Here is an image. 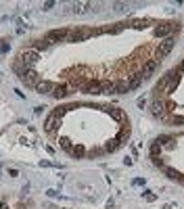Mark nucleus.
<instances>
[{
    "label": "nucleus",
    "instance_id": "nucleus-33",
    "mask_svg": "<svg viewBox=\"0 0 184 209\" xmlns=\"http://www.w3.org/2000/svg\"><path fill=\"white\" fill-rule=\"evenodd\" d=\"M52 6H54V2H44V4H42V8H44V11H50Z\"/></svg>",
    "mask_w": 184,
    "mask_h": 209
},
{
    "label": "nucleus",
    "instance_id": "nucleus-2",
    "mask_svg": "<svg viewBox=\"0 0 184 209\" xmlns=\"http://www.w3.org/2000/svg\"><path fill=\"white\" fill-rule=\"evenodd\" d=\"M174 42H176V40H174V36L165 38V40L159 44V48H157V57H155V59H157V61H161L163 57H167V54L172 52V48H174Z\"/></svg>",
    "mask_w": 184,
    "mask_h": 209
},
{
    "label": "nucleus",
    "instance_id": "nucleus-4",
    "mask_svg": "<svg viewBox=\"0 0 184 209\" xmlns=\"http://www.w3.org/2000/svg\"><path fill=\"white\" fill-rule=\"evenodd\" d=\"M174 29H178L176 25H172V23H163V25H159V27H155V36L157 38H170L172 34H174Z\"/></svg>",
    "mask_w": 184,
    "mask_h": 209
},
{
    "label": "nucleus",
    "instance_id": "nucleus-22",
    "mask_svg": "<svg viewBox=\"0 0 184 209\" xmlns=\"http://www.w3.org/2000/svg\"><path fill=\"white\" fill-rule=\"evenodd\" d=\"M59 144H61V146H63L65 151H69V153H71V149H73V146H71V140H69V138H61V140H59Z\"/></svg>",
    "mask_w": 184,
    "mask_h": 209
},
{
    "label": "nucleus",
    "instance_id": "nucleus-11",
    "mask_svg": "<svg viewBox=\"0 0 184 209\" xmlns=\"http://www.w3.org/2000/svg\"><path fill=\"white\" fill-rule=\"evenodd\" d=\"M107 113H109L113 119H117V121H124V119H126V117H124V111H121V109H117V107H109V109H107Z\"/></svg>",
    "mask_w": 184,
    "mask_h": 209
},
{
    "label": "nucleus",
    "instance_id": "nucleus-10",
    "mask_svg": "<svg viewBox=\"0 0 184 209\" xmlns=\"http://www.w3.org/2000/svg\"><path fill=\"white\" fill-rule=\"evenodd\" d=\"M21 80H23L25 84H29V86H34V88H36V84L40 82V75H38L34 69H27V71H25V75H23Z\"/></svg>",
    "mask_w": 184,
    "mask_h": 209
},
{
    "label": "nucleus",
    "instance_id": "nucleus-24",
    "mask_svg": "<svg viewBox=\"0 0 184 209\" xmlns=\"http://www.w3.org/2000/svg\"><path fill=\"white\" fill-rule=\"evenodd\" d=\"M124 27H126V23H115V27H109L107 32H111V34H119Z\"/></svg>",
    "mask_w": 184,
    "mask_h": 209
},
{
    "label": "nucleus",
    "instance_id": "nucleus-35",
    "mask_svg": "<svg viewBox=\"0 0 184 209\" xmlns=\"http://www.w3.org/2000/svg\"><path fill=\"white\" fill-rule=\"evenodd\" d=\"M144 105H146V98H138V107H140V109H142V107H144Z\"/></svg>",
    "mask_w": 184,
    "mask_h": 209
},
{
    "label": "nucleus",
    "instance_id": "nucleus-38",
    "mask_svg": "<svg viewBox=\"0 0 184 209\" xmlns=\"http://www.w3.org/2000/svg\"><path fill=\"white\" fill-rule=\"evenodd\" d=\"M180 180H182V182H184V176H182V178H180Z\"/></svg>",
    "mask_w": 184,
    "mask_h": 209
},
{
    "label": "nucleus",
    "instance_id": "nucleus-34",
    "mask_svg": "<svg viewBox=\"0 0 184 209\" xmlns=\"http://www.w3.org/2000/svg\"><path fill=\"white\" fill-rule=\"evenodd\" d=\"M8 176H11V178H17V176H19V171H17V169H13V167H11V169H8Z\"/></svg>",
    "mask_w": 184,
    "mask_h": 209
},
{
    "label": "nucleus",
    "instance_id": "nucleus-9",
    "mask_svg": "<svg viewBox=\"0 0 184 209\" xmlns=\"http://www.w3.org/2000/svg\"><path fill=\"white\" fill-rule=\"evenodd\" d=\"M57 125H61V119H59V117L52 113V115H50V117H48V119L44 121V130L48 132V134H52V132L57 130Z\"/></svg>",
    "mask_w": 184,
    "mask_h": 209
},
{
    "label": "nucleus",
    "instance_id": "nucleus-15",
    "mask_svg": "<svg viewBox=\"0 0 184 209\" xmlns=\"http://www.w3.org/2000/svg\"><path fill=\"white\" fill-rule=\"evenodd\" d=\"M119 146H121V142H119L117 138H113V140H109V142L105 144V151H107V153H115Z\"/></svg>",
    "mask_w": 184,
    "mask_h": 209
},
{
    "label": "nucleus",
    "instance_id": "nucleus-32",
    "mask_svg": "<svg viewBox=\"0 0 184 209\" xmlns=\"http://www.w3.org/2000/svg\"><path fill=\"white\" fill-rule=\"evenodd\" d=\"M151 161H153L155 165H163V161H161V157H151Z\"/></svg>",
    "mask_w": 184,
    "mask_h": 209
},
{
    "label": "nucleus",
    "instance_id": "nucleus-3",
    "mask_svg": "<svg viewBox=\"0 0 184 209\" xmlns=\"http://www.w3.org/2000/svg\"><path fill=\"white\" fill-rule=\"evenodd\" d=\"M69 34H71V29H50L46 34V40L48 42H63V40L67 42Z\"/></svg>",
    "mask_w": 184,
    "mask_h": 209
},
{
    "label": "nucleus",
    "instance_id": "nucleus-25",
    "mask_svg": "<svg viewBox=\"0 0 184 209\" xmlns=\"http://www.w3.org/2000/svg\"><path fill=\"white\" fill-rule=\"evenodd\" d=\"M155 142H157L159 146H161V144H167V142H172V136H159Z\"/></svg>",
    "mask_w": 184,
    "mask_h": 209
},
{
    "label": "nucleus",
    "instance_id": "nucleus-12",
    "mask_svg": "<svg viewBox=\"0 0 184 209\" xmlns=\"http://www.w3.org/2000/svg\"><path fill=\"white\" fill-rule=\"evenodd\" d=\"M90 6H92L90 2H75V4H73V13H75V15H84Z\"/></svg>",
    "mask_w": 184,
    "mask_h": 209
},
{
    "label": "nucleus",
    "instance_id": "nucleus-31",
    "mask_svg": "<svg viewBox=\"0 0 184 209\" xmlns=\"http://www.w3.org/2000/svg\"><path fill=\"white\" fill-rule=\"evenodd\" d=\"M165 107H167V111H174V109H176V103H174V100H167Z\"/></svg>",
    "mask_w": 184,
    "mask_h": 209
},
{
    "label": "nucleus",
    "instance_id": "nucleus-28",
    "mask_svg": "<svg viewBox=\"0 0 184 209\" xmlns=\"http://www.w3.org/2000/svg\"><path fill=\"white\" fill-rule=\"evenodd\" d=\"M142 195H144V197H146V201H155V199H157V197H155V195H151V190H144V192H142Z\"/></svg>",
    "mask_w": 184,
    "mask_h": 209
},
{
    "label": "nucleus",
    "instance_id": "nucleus-18",
    "mask_svg": "<svg viewBox=\"0 0 184 209\" xmlns=\"http://www.w3.org/2000/svg\"><path fill=\"white\" fill-rule=\"evenodd\" d=\"M115 92L117 94H124V92H130V86H128V82L126 80H121V82L115 84Z\"/></svg>",
    "mask_w": 184,
    "mask_h": 209
},
{
    "label": "nucleus",
    "instance_id": "nucleus-30",
    "mask_svg": "<svg viewBox=\"0 0 184 209\" xmlns=\"http://www.w3.org/2000/svg\"><path fill=\"white\" fill-rule=\"evenodd\" d=\"M144 182H146L144 178H136V180H134L132 184H134V186H144Z\"/></svg>",
    "mask_w": 184,
    "mask_h": 209
},
{
    "label": "nucleus",
    "instance_id": "nucleus-14",
    "mask_svg": "<svg viewBox=\"0 0 184 209\" xmlns=\"http://www.w3.org/2000/svg\"><path fill=\"white\" fill-rule=\"evenodd\" d=\"M109 92H115V84L109 82V80L100 82V94H109Z\"/></svg>",
    "mask_w": 184,
    "mask_h": 209
},
{
    "label": "nucleus",
    "instance_id": "nucleus-13",
    "mask_svg": "<svg viewBox=\"0 0 184 209\" xmlns=\"http://www.w3.org/2000/svg\"><path fill=\"white\" fill-rule=\"evenodd\" d=\"M142 80H144V78H142V73H134V75L130 78V82H128V86H130V90H136L138 86L142 84Z\"/></svg>",
    "mask_w": 184,
    "mask_h": 209
},
{
    "label": "nucleus",
    "instance_id": "nucleus-21",
    "mask_svg": "<svg viewBox=\"0 0 184 209\" xmlns=\"http://www.w3.org/2000/svg\"><path fill=\"white\" fill-rule=\"evenodd\" d=\"M128 136H130V128L126 125V128H121V130H119V136H117V140H119V142H124V140H128Z\"/></svg>",
    "mask_w": 184,
    "mask_h": 209
},
{
    "label": "nucleus",
    "instance_id": "nucleus-27",
    "mask_svg": "<svg viewBox=\"0 0 184 209\" xmlns=\"http://www.w3.org/2000/svg\"><path fill=\"white\" fill-rule=\"evenodd\" d=\"M113 6H115V11H128V4L126 2H115Z\"/></svg>",
    "mask_w": 184,
    "mask_h": 209
},
{
    "label": "nucleus",
    "instance_id": "nucleus-7",
    "mask_svg": "<svg viewBox=\"0 0 184 209\" xmlns=\"http://www.w3.org/2000/svg\"><path fill=\"white\" fill-rule=\"evenodd\" d=\"M159 63H161V61H157V59H151V61H146V63L142 65V78H149V75H153V71L159 67Z\"/></svg>",
    "mask_w": 184,
    "mask_h": 209
},
{
    "label": "nucleus",
    "instance_id": "nucleus-26",
    "mask_svg": "<svg viewBox=\"0 0 184 209\" xmlns=\"http://www.w3.org/2000/svg\"><path fill=\"white\" fill-rule=\"evenodd\" d=\"M8 48H11V44L6 40H0V52H8Z\"/></svg>",
    "mask_w": 184,
    "mask_h": 209
},
{
    "label": "nucleus",
    "instance_id": "nucleus-20",
    "mask_svg": "<svg viewBox=\"0 0 184 209\" xmlns=\"http://www.w3.org/2000/svg\"><path fill=\"white\" fill-rule=\"evenodd\" d=\"M48 46H50V42L46 40H38V42H34V44H32V48H34V50H36V52H38V50H40V48H42V50H44V48H48Z\"/></svg>",
    "mask_w": 184,
    "mask_h": 209
},
{
    "label": "nucleus",
    "instance_id": "nucleus-37",
    "mask_svg": "<svg viewBox=\"0 0 184 209\" xmlns=\"http://www.w3.org/2000/svg\"><path fill=\"white\" fill-rule=\"evenodd\" d=\"M178 73H180V75H182V73H184V63H182V65H180V69H178Z\"/></svg>",
    "mask_w": 184,
    "mask_h": 209
},
{
    "label": "nucleus",
    "instance_id": "nucleus-8",
    "mask_svg": "<svg viewBox=\"0 0 184 209\" xmlns=\"http://www.w3.org/2000/svg\"><path fill=\"white\" fill-rule=\"evenodd\" d=\"M36 90H38L40 94H52V90H54V84L48 82V80H40V82L36 84Z\"/></svg>",
    "mask_w": 184,
    "mask_h": 209
},
{
    "label": "nucleus",
    "instance_id": "nucleus-1",
    "mask_svg": "<svg viewBox=\"0 0 184 209\" xmlns=\"http://www.w3.org/2000/svg\"><path fill=\"white\" fill-rule=\"evenodd\" d=\"M19 61H21V63H23L27 69H32V67H34L38 61H40V54H38L34 48H27V50H23V52L19 54Z\"/></svg>",
    "mask_w": 184,
    "mask_h": 209
},
{
    "label": "nucleus",
    "instance_id": "nucleus-16",
    "mask_svg": "<svg viewBox=\"0 0 184 209\" xmlns=\"http://www.w3.org/2000/svg\"><path fill=\"white\" fill-rule=\"evenodd\" d=\"M52 96H54V98H65V96H67V86H54Z\"/></svg>",
    "mask_w": 184,
    "mask_h": 209
},
{
    "label": "nucleus",
    "instance_id": "nucleus-6",
    "mask_svg": "<svg viewBox=\"0 0 184 209\" xmlns=\"http://www.w3.org/2000/svg\"><path fill=\"white\" fill-rule=\"evenodd\" d=\"M82 92H84V94H100V82H96V80L86 82L82 86Z\"/></svg>",
    "mask_w": 184,
    "mask_h": 209
},
{
    "label": "nucleus",
    "instance_id": "nucleus-23",
    "mask_svg": "<svg viewBox=\"0 0 184 209\" xmlns=\"http://www.w3.org/2000/svg\"><path fill=\"white\" fill-rule=\"evenodd\" d=\"M159 153H161V146L157 142H153L151 144V157H159Z\"/></svg>",
    "mask_w": 184,
    "mask_h": 209
},
{
    "label": "nucleus",
    "instance_id": "nucleus-17",
    "mask_svg": "<svg viewBox=\"0 0 184 209\" xmlns=\"http://www.w3.org/2000/svg\"><path fill=\"white\" fill-rule=\"evenodd\" d=\"M71 155H73V157H75V159H82V157H84V155H86V149H84V146H82V144H75V146H73V149H71Z\"/></svg>",
    "mask_w": 184,
    "mask_h": 209
},
{
    "label": "nucleus",
    "instance_id": "nucleus-5",
    "mask_svg": "<svg viewBox=\"0 0 184 209\" xmlns=\"http://www.w3.org/2000/svg\"><path fill=\"white\" fill-rule=\"evenodd\" d=\"M165 111H167V109H165V103L159 100V98H155V103H153V107H151V113H153L155 117H161V119H163V117H165Z\"/></svg>",
    "mask_w": 184,
    "mask_h": 209
},
{
    "label": "nucleus",
    "instance_id": "nucleus-29",
    "mask_svg": "<svg viewBox=\"0 0 184 209\" xmlns=\"http://www.w3.org/2000/svg\"><path fill=\"white\" fill-rule=\"evenodd\" d=\"M172 121H174V124H184V117H182V115H174V117H172Z\"/></svg>",
    "mask_w": 184,
    "mask_h": 209
},
{
    "label": "nucleus",
    "instance_id": "nucleus-36",
    "mask_svg": "<svg viewBox=\"0 0 184 209\" xmlns=\"http://www.w3.org/2000/svg\"><path fill=\"white\" fill-rule=\"evenodd\" d=\"M46 192H48V197H59V192H57V190H52V188H50V190H46Z\"/></svg>",
    "mask_w": 184,
    "mask_h": 209
},
{
    "label": "nucleus",
    "instance_id": "nucleus-19",
    "mask_svg": "<svg viewBox=\"0 0 184 209\" xmlns=\"http://www.w3.org/2000/svg\"><path fill=\"white\" fill-rule=\"evenodd\" d=\"M165 176H167V178H172V180H180V178H182V174H180V171H176L174 167H165Z\"/></svg>",
    "mask_w": 184,
    "mask_h": 209
}]
</instances>
